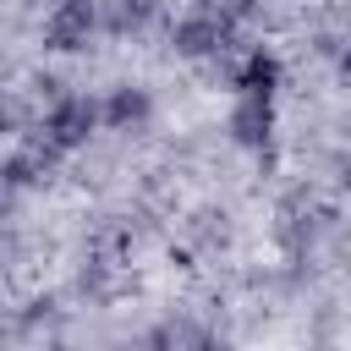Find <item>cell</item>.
Here are the masks:
<instances>
[{"label":"cell","mask_w":351,"mask_h":351,"mask_svg":"<svg viewBox=\"0 0 351 351\" xmlns=\"http://www.w3.org/2000/svg\"><path fill=\"white\" fill-rule=\"evenodd\" d=\"M280 55L274 49H252L241 66H236V77H230V88L236 93H252V99H274L280 93Z\"/></svg>","instance_id":"8"},{"label":"cell","mask_w":351,"mask_h":351,"mask_svg":"<svg viewBox=\"0 0 351 351\" xmlns=\"http://www.w3.org/2000/svg\"><path fill=\"white\" fill-rule=\"evenodd\" d=\"M16 126H22V110H16V99L0 88V137H11Z\"/></svg>","instance_id":"10"},{"label":"cell","mask_w":351,"mask_h":351,"mask_svg":"<svg viewBox=\"0 0 351 351\" xmlns=\"http://www.w3.org/2000/svg\"><path fill=\"white\" fill-rule=\"evenodd\" d=\"M313 236H318V214H313L307 192H291V197L280 203V247H285L291 258H302V252L313 247Z\"/></svg>","instance_id":"7"},{"label":"cell","mask_w":351,"mask_h":351,"mask_svg":"<svg viewBox=\"0 0 351 351\" xmlns=\"http://www.w3.org/2000/svg\"><path fill=\"white\" fill-rule=\"evenodd\" d=\"M99 33V0H55L44 16V44L55 55H77L88 49Z\"/></svg>","instance_id":"3"},{"label":"cell","mask_w":351,"mask_h":351,"mask_svg":"<svg viewBox=\"0 0 351 351\" xmlns=\"http://www.w3.org/2000/svg\"><path fill=\"white\" fill-rule=\"evenodd\" d=\"M60 154L49 148V143H33V148H22V154H5L0 159V192H22V186H38V181H49V165H55Z\"/></svg>","instance_id":"6"},{"label":"cell","mask_w":351,"mask_h":351,"mask_svg":"<svg viewBox=\"0 0 351 351\" xmlns=\"http://www.w3.org/2000/svg\"><path fill=\"white\" fill-rule=\"evenodd\" d=\"M230 137H236L241 148H269V137H274V99L236 93V110H230Z\"/></svg>","instance_id":"5"},{"label":"cell","mask_w":351,"mask_h":351,"mask_svg":"<svg viewBox=\"0 0 351 351\" xmlns=\"http://www.w3.org/2000/svg\"><path fill=\"white\" fill-rule=\"evenodd\" d=\"M230 38H236V16H230V5H197V11L176 16V27H170V49L186 55V60L225 55Z\"/></svg>","instance_id":"1"},{"label":"cell","mask_w":351,"mask_h":351,"mask_svg":"<svg viewBox=\"0 0 351 351\" xmlns=\"http://www.w3.org/2000/svg\"><path fill=\"white\" fill-rule=\"evenodd\" d=\"M148 16H154V0H99V27L110 33H137L148 27Z\"/></svg>","instance_id":"9"},{"label":"cell","mask_w":351,"mask_h":351,"mask_svg":"<svg viewBox=\"0 0 351 351\" xmlns=\"http://www.w3.org/2000/svg\"><path fill=\"white\" fill-rule=\"evenodd\" d=\"M38 132H44L38 143H49L55 154H77V148H88L93 132H99V99H88V93H60V99H49Z\"/></svg>","instance_id":"2"},{"label":"cell","mask_w":351,"mask_h":351,"mask_svg":"<svg viewBox=\"0 0 351 351\" xmlns=\"http://www.w3.org/2000/svg\"><path fill=\"white\" fill-rule=\"evenodd\" d=\"M154 121V93L143 82H115L99 99V126L104 132H143Z\"/></svg>","instance_id":"4"}]
</instances>
